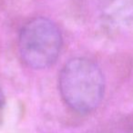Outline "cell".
<instances>
[{
	"label": "cell",
	"mask_w": 133,
	"mask_h": 133,
	"mask_svg": "<svg viewBox=\"0 0 133 133\" xmlns=\"http://www.w3.org/2000/svg\"><path fill=\"white\" fill-rule=\"evenodd\" d=\"M62 46L57 26L46 17L28 21L19 35L18 49L24 63L35 69H46L56 62Z\"/></svg>",
	"instance_id": "2"
},
{
	"label": "cell",
	"mask_w": 133,
	"mask_h": 133,
	"mask_svg": "<svg viewBox=\"0 0 133 133\" xmlns=\"http://www.w3.org/2000/svg\"><path fill=\"white\" fill-rule=\"evenodd\" d=\"M59 90L63 99L73 110L91 112L103 98V73L90 59L75 57L63 66L59 75Z\"/></svg>",
	"instance_id": "1"
},
{
	"label": "cell",
	"mask_w": 133,
	"mask_h": 133,
	"mask_svg": "<svg viewBox=\"0 0 133 133\" xmlns=\"http://www.w3.org/2000/svg\"><path fill=\"white\" fill-rule=\"evenodd\" d=\"M3 101H4V96H3L2 91H1V89H0V105H2Z\"/></svg>",
	"instance_id": "3"
}]
</instances>
